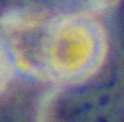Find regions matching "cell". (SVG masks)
Here are the masks:
<instances>
[{"mask_svg": "<svg viewBox=\"0 0 124 122\" xmlns=\"http://www.w3.org/2000/svg\"><path fill=\"white\" fill-rule=\"evenodd\" d=\"M61 122H124V95L112 86H83L57 103Z\"/></svg>", "mask_w": 124, "mask_h": 122, "instance_id": "1", "label": "cell"}]
</instances>
